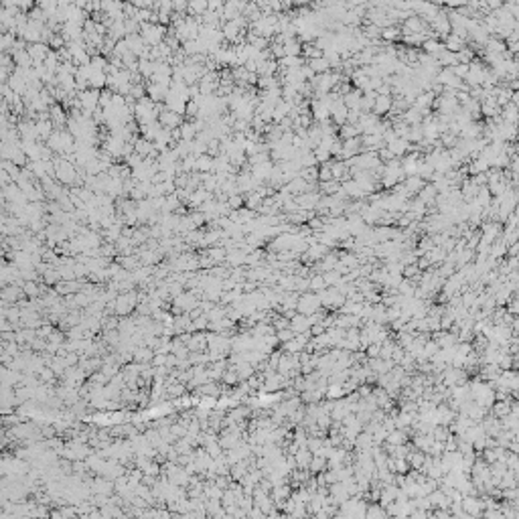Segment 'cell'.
I'll return each instance as SVG.
<instances>
[{
  "mask_svg": "<svg viewBox=\"0 0 519 519\" xmlns=\"http://www.w3.org/2000/svg\"><path fill=\"white\" fill-rule=\"evenodd\" d=\"M323 306H321V298H319V294L316 292H303L298 296V303H296V312H300V314H312V312H316V310H321Z\"/></svg>",
  "mask_w": 519,
  "mask_h": 519,
  "instance_id": "obj_1",
  "label": "cell"
},
{
  "mask_svg": "<svg viewBox=\"0 0 519 519\" xmlns=\"http://www.w3.org/2000/svg\"><path fill=\"white\" fill-rule=\"evenodd\" d=\"M294 201H296V205L300 209H316V205H319V201H321V191H306V193H298L294 195Z\"/></svg>",
  "mask_w": 519,
  "mask_h": 519,
  "instance_id": "obj_2",
  "label": "cell"
},
{
  "mask_svg": "<svg viewBox=\"0 0 519 519\" xmlns=\"http://www.w3.org/2000/svg\"><path fill=\"white\" fill-rule=\"evenodd\" d=\"M142 39L144 43H150V45H158L162 39H164V29L160 25H142Z\"/></svg>",
  "mask_w": 519,
  "mask_h": 519,
  "instance_id": "obj_3",
  "label": "cell"
},
{
  "mask_svg": "<svg viewBox=\"0 0 519 519\" xmlns=\"http://www.w3.org/2000/svg\"><path fill=\"white\" fill-rule=\"evenodd\" d=\"M428 29V25L420 19L418 14H410L408 19L404 21V27H401V35H408V32H424Z\"/></svg>",
  "mask_w": 519,
  "mask_h": 519,
  "instance_id": "obj_4",
  "label": "cell"
},
{
  "mask_svg": "<svg viewBox=\"0 0 519 519\" xmlns=\"http://www.w3.org/2000/svg\"><path fill=\"white\" fill-rule=\"evenodd\" d=\"M290 329L294 335H300V333H308L310 329V321H308V314H300V312H294L292 319H290Z\"/></svg>",
  "mask_w": 519,
  "mask_h": 519,
  "instance_id": "obj_5",
  "label": "cell"
},
{
  "mask_svg": "<svg viewBox=\"0 0 519 519\" xmlns=\"http://www.w3.org/2000/svg\"><path fill=\"white\" fill-rule=\"evenodd\" d=\"M341 189H343V193L351 199V201H355V199H365V193H363V189L357 185V183L353 181V179H347V181H343L341 183Z\"/></svg>",
  "mask_w": 519,
  "mask_h": 519,
  "instance_id": "obj_6",
  "label": "cell"
},
{
  "mask_svg": "<svg viewBox=\"0 0 519 519\" xmlns=\"http://www.w3.org/2000/svg\"><path fill=\"white\" fill-rule=\"evenodd\" d=\"M436 195H438V191L434 189V185H432V183H426V185H424L420 191L416 193V197L420 199L426 207H434V199H436Z\"/></svg>",
  "mask_w": 519,
  "mask_h": 519,
  "instance_id": "obj_7",
  "label": "cell"
},
{
  "mask_svg": "<svg viewBox=\"0 0 519 519\" xmlns=\"http://www.w3.org/2000/svg\"><path fill=\"white\" fill-rule=\"evenodd\" d=\"M410 144H412V142H408L406 138H394V140H390L386 146L390 148V153H392L394 156L401 158V156H404V154L408 153V150H410Z\"/></svg>",
  "mask_w": 519,
  "mask_h": 519,
  "instance_id": "obj_8",
  "label": "cell"
},
{
  "mask_svg": "<svg viewBox=\"0 0 519 519\" xmlns=\"http://www.w3.org/2000/svg\"><path fill=\"white\" fill-rule=\"evenodd\" d=\"M422 47V51L428 53V55H434V57H438L442 51H444V43L438 41L436 37H430V39H424V43L420 45Z\"/></svg>",
  "mask_w": 519,
  "mask_h": 519,
  "instance_id": "obj_9",
  "label": "cell"
},
{
  "mask_svg": "<svg viewBox=\"0 0 519 519\" xmlns=\"http://www.w3.org/2000/svg\"><path fill=\"white\" fill-rule=\"evenodd\" d=\"M361 95L363 92L355 90V88H351L345 95H343V104L349 108V110H361Z\"/></svg>",
  "mask_w": 519,
  "mask_h": 519,
  "instance_id": "obj_10",
  "label": "cell"
},
{
  "mask_svg": "<svg viewBox=\"0 0 519 519\" xmlns=\"http://www.w3.org/2000/svg\"><path fill=\"white\" fill-rule=\"evenodd\" d=\"M392 102H394V97L392 95H375V104H373V114H377V116H386L388 112H390V108H392Z\"/></svg>",
  "mask_w": 519,
  "mask_h": 519,
  "instance_id": "obj_11",
  "label": "cell"
},
{
  "mask_svg": "<svg viewBox=\"0 0 519 519\" xmlns=\"http://www.w3.org/2000/svg\"><path fill=\"white\" fill-rule=\"evenodd\" d=\"M337 136H339V140L355 138V136H361V130H359L355 124H349V122H345L343 126H339V128H337Z\"/></svg>",
  "mask_w": 519,
  "mask_h": 519,
  "instance_id": "obj_12",
  "label": "cell"
},
{
  "mask_svg": "<svg viewBox=\"0 0 519 519\" xmlns=\"http://www.w3.org/2000/svg\"><path fill=\"white\" fill-rule=\"evenodd\" d=\"M310 458H312V453H310V450H308L306 446H303V448H298L296 453H294L296 468H308V462H310Z\"/></svg>",
  "mask_w": 519,
  "mask_h": 519,
  "instance_id": "obj_13",
  "label": "cell"
},
{
  "mask_svg": "<svg viewBox=\"0 0 519 519\" xmlns=\"http://www.w3.org/2000/svg\"><path fill=\"white\" fill-rule=\"evenodd\" d=\"M306 65L312 69V73H325V71H331V63L325 59V57H316V59H308Z\"/></svg>",
  "mask_w": 519,
  "mask_h": 519,
  "instance_id": "obj_14",
  "label": "cell"
},
{
  "mask_svg": "<svg viewBox=\"0 0 519 519\" xmlns=\"http://www.w3.org/2000/svg\"><path fill=\"white\" fill-rule=\"evenodd\" d=\"M282 47H284V55H300L303 53V43H300L296 37L284 41Z\"/></svg>",
  "mask_w": 519,
  "mask_h": 519,
  "instance_id": "obj_15",
  "label": "cell"
},
{
  "mask_svg": "<svg viewBox=\"0 0 519 519\" xmlns=\"http://www.w3.org/2000/svg\"><path fill=\"white\" fill-rule=\"evenodd\" d=\"M341 189V183L335 181V179H329V181H319V191L321 195H335Z\"/></svg>",
  "mask_w": 519,
  "mask_h": 519,
  "instance_id": "obj_16",
  "label": "cell"
},
{
  "mask_svg": "<svg viewBox=\"0 0 519 519\" xmlns=\"http://www.w3.org/2000/svg\"><path fill=\"white\" fill-rule=\"evenodd\" d=\"M179 122H181V118H179V114H177V112H164V114H160V124H162L166 130L177 128Z\"/></svg>",
  "mask_w": 519,
  "mask_h": 519,
  "instance_id": "obj_17",
  "label": "cell"
},
{
  "mask_svg": "<svg viewBox=\"0 0 519 519\" xmlns=\"http://www.w3.org/2000/svg\"><path fill=\"white\" fill-rule=\"evenodd\" d=\"M397 39H401V31H399L396 25L381 29V41H383V43H394V41H397Z\"/></svg>",
  "mask_w": 519,
  "mask_h": 519,
  "instance_id": "obj_18",
  "label": "cell"
},
{
  "mask_svg": "<svg viewBox=\"0 0 519 519\" xmlns=\"http://www.w3.org/2000/svg\"><path fill=\"white\" fill-rule=\"evenodd\" d=\"M300 55H303V57L308 61V59L323 57V51H321V49L316 47L314 43H303V53H300Z\"/></svg>",
  "mask_w": 519,
  "mask_h": 519,
  "instance_id": "obj_19",
  "label": "cell"
},
{
  "mask_svg": "<svg viewBox=\"0 0 519 519\" xmlns=\"http://www.w3.org/2000/svg\"><path fill=\"white\" fill-rule=\"evenodd\" d=\"M325 468H327V458H325V457H319V455H312V458H310V462H308V471H310L312 475H316V473L325 471Z\"/></svg>",
  "mask_w": 519,
  "mask_h": 519,
  "instance_id": "obj_20",
  "label": "cell"
},
{
  "mask_svg": "<svg viewBox=\"0 0 519 519\" xmlns=\"http://www.w3.org/2000/svg\"><path fill=\"white\" fill-rule=\"evenodd\" d=\"M323 288H327L323 274H310V278H308V290L310 292H321Z\"/></svg>",
  "mask_w": 519,
  "mask_h": 519,
  "instance_id": "obj_21",
  "label": "cell"
},
{
  "mask_svg": "<svg viewBox=\"0 0 519 519\" xmlns=\"http://www.w3.org/2000/svg\"><path fill=\"white\" fill-rule=\"evenodd\" d=\"M436 59H438L440 67H453V65L458 63V61H457V53H455V51H448V49H444V51H442Z\"/></svg>",
  "mask_w": 519,
  "mask_h": 519,
  "instance_id": "obj_22",
  "label": "cell"
},
{
  "mask_svg": "<svg viewBox=\"0 0 519 519\" xmlns=\"http://www.w3.org/2000/svg\"><path fill=\"white\" fill-rule=\"evenodd\" d=\"M473 59H475V51L468 45H464L460 51H457V61L458 63H471Z\"/></svg>",
  "mask_w": 519,
  "mask_h": 519,
  "instance_id": "obj_23",
  "label": "cell"
},
{
  "mask_svg": "<svg viewBox=\"0 0 519 519\" xmlns=\"http://www.w3.org/2000/svg\"><path fill=\"white\" fill-rule=\"evenodd\" d=\"M292 337H294V333H292V329H290V327L276 331V339H278V343H286V341H290Z\"/></svg>",
  "mask_w": 519,
  "mask_h": 519,
  "instance_id": "obj_24",
  "label": "cell"
},
{
  "mask_svg": "<svg viewBox=\"0 0 519 519\" xmlns=\"http://www.w3.org/2000/svg\"><path fill=\"white\" fill-rule=\"evenodd\" d=\"M450 69H453V73H455L458 79H464L466 73H468V63H457V65L450 67Z\"/></svg>",
  "mask_w": 519,
  "mask_h": 519,
  "instance_id": "obj_25",
  "label": "cell"
},
{
  "mask_svg": "<svg viewBox=\"0 0 519 519\" xmlns=\"http://www.w3.org/2000/svg\"><path fill=\"white\" fill-rule=\"evenodd\" d=\"M329 179H333V173H331V166H329V160H327V162H323L319 166V181H329Z\"/></svg>",
  "mask_w": 519,
  "mask_h": 519,
  "instance_id": "obj_26",
  "label": "cell"
},
{
  "mask_svg": "<svg viewBox=\"0 0 519 519\" xmlns=\"http://www.w3.org/2000/svg\"><path fill=\"white\" fill-rule=\"evenodd\" d=\"M499 2H501V4H505V2H509V0H499Z\"/></svg>",
  "mask_w": 519,
  "mask_h": 519,
  "instance_id": "obj_27",
  "label": "cell"
}]
</instances>
